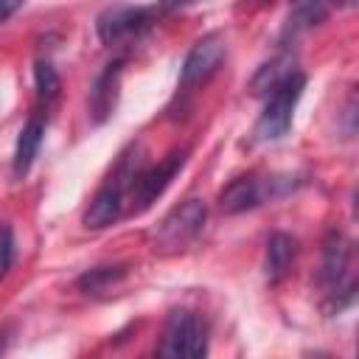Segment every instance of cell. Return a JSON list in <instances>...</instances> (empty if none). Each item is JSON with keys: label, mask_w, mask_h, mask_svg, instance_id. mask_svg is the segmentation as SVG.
<instances>
[{"label": "cell", "mask_w": 359, "mask_h": 359, "mask_svg": "<svg viewBox=\"0 0 359 359\" xmlns=\"http://www.w3.org/2000/svg\"><path fill=\"white\" fill-rule=\"evenodd\" d=\"M351 264V241L339 230H328L323 238V264L317 272V283L325 289V311H342L353 300V280L348 278Z\"/></svg>", "instance_id": "1"}, {"label": "cell", "mask_w": 359, "mask_h": 359, "mask_svg": "<svg viewBox=\"0 0 359 359\" xmlns=\"http://www.w3.org/2000/svg\"><path fill=\"white\" fill-rule=\"evenodd\" d=\"M303 87H306V76L300 70L289 73L272 93H266V104H264V112L258 115L255 126H252V140L255 143H269V140H280L289 126H292V115H294V107L303 95Z\"/></svg>", "instance_id": "2"}, {"label": "cell", "mask_w": 359, "mask_h": 359, "mask_svg": "<svg viewBox=\"0 0 359 359\" xmlns=\"http://www.w3.org/2000/svg\"><path fill=\"white\" fill-rule=\"evenodd\" d=\"M160 356L171 359H199L208 353V325L199 314L188 309H177L168 314L163 337L157 342Z\"/></svg>", "instance_id": "3"}, {"label": "cell", "mask_w": 359, "mask_h": 359, "mask_svg": "<svg viewBox=\"0 0 359 359\" xmlns=\"http://www.w3.org/2000/svg\"><path fill=\"white\" fill-rule=\"evenodd\" d=\"M208 219V208L202 199H185L174 210L165 213V219L154 230V252H177L185 244H191Z\"/></svg>", "instance_id": "4"}, {"label": "cell", "mask_w": 359, "mask_h": 359, "mask_svg": "<svg viewBox=\"0 0 359 359\" xmlns=\"http://www.w3.org/2000/svg\"><path fill=\"white\" fill-rule=\"evenodd\" d=\"M132 165H129V157H123L115 168V174L95 191L93 202L87 205L81 222L87 230H104L109 224H115L123 213V196H126V185L132 180Z\"/></svg>", "instance_id": "5"}, {"label": "cell", "mask_w": 359, "mask_h": 359, "mask_svg": "<svg viewBox=\"0 0 359 359\" xmlns=\"http://www.w3.org/2000/svg\"><path fill=\"white\" fill-rule=\"evenodd\" d=\"M224 53H227V45H224V36L219 31H210L205 36H199L194 42V48L188 50L185 62H182V70H180V90L182 93H191L194 87L205 84L216 70L219 65L224 62Z\"/></svg>", "instance_id": "6"}, {"label": "cell", "mask_w": 359, "mask_h": 359, "mask_svg": "<svg viewBox=\"0 0 359 359\" xmlns=\"http://www.w3.org/2000/svg\"><path fill=\"white\" fill-rule=\"evenodd\" d=\"M185 165V149H174L163 163L135 171L132 174V185H129V196H132V213H143L146 208H151V202H157V196H163V191L168 188V182L174 180V174Z\"/></svg>", "instance_id": "7"}, {"label": "cell", "mask_w": 359, "mask_h": 359, "mask_svg": "<svg viewBox=\"0 0 359 359\" xmlns=\"http://www.w3.org/2000/svg\"><path fill=\"white\" fill-rule=\"evenodd\" d=\"M157 8H143V6H115V8H107L95 28H98V36L101 42L107 45H118V42H126V39H137L140 34H146L154 22H157Z\"/></svg>", "instance_id": "8"}, {"label": "cell", "mask_w": 359, "mask_h": 359, "mask_svg": "<svg viewBox=\"0 0 359 359\" xmlns=\"http://www.w3.org/2000/svg\"><path fill=\"white\" fill-rule=\"evenodd\" d=\"M272 180H261L255 174H241L236 180H230L222 191H219V210L227 213V216H236V213H244V210H252L258 205L266 202V196L272 199Z\"/></svg>", "instance_id": "9"}, {"label": "cell", "mask_w": 359, "mask_h": 359, "mask_svg": "<svg viewBox=\"0 0 359 359\" xmlns=\"http://www.w3.org/2000/svg\"><path fill=\"white\" fill-rule=\"evenodd\" d=\"M121 73H123V59H115L101 70V76L93 84V90H90V115H93L95 123H104L115 112Z\"/></svg>", "instance_id": "10"}, {"label": "cell", "mask_w": 359, "mask_h": 359, "mask_svg": "<svg viewBox=\"0 0 359 359\" xmlns=\"http://www.w3.org/2000/svg\"><path fill=\"white\" fill-rule=\"evenodd\" d=\"M42 137H45V123H42V118H39V115L28 118V123L22 126V132H20V137H17V149H14V163H11L14 180H22V177L31 171V165H34V160H36V154H39Z\"/></svg>", "instance_id": "11"}, {"label": "cell", "mask_w": 359, "mask_h": 359, "mask_svg": "<svg viewBox=\"0 0 359 359\" xmlns=\"http://www.w3.org/2000/svg\"><path fill=\"white\" fill-rule=\"evenodd\" d=\"M294 255H297V241L289 233H272L269 241H266V258H264L266 278L272 283H278L289 272Z\"/></svg>", "instance_id": "12"}, {"label": "cell", "mask_w": 359, "mask_h": 359, "mask_svg": "<svg viewBox=\"0 0 359 359\" xmlns=\"http://www.w3.org/2000/svg\"><path fill=\"white\" fill-rule=\"evenodd\" d=\"M289 73H294V59H292V56H275L272 62L261 65V70H258V73L252 76V81H250L252 95H266V93H272Z\"/></svg>", "instance_id": "13"}, {"label": "cell", "mask_w": 359, "mask_h": 359, "mask_svg": "<svg viewBox=\"0 0 359 359\" xmlns=\"http://www.w3.org/2000/svg\"><path fill=\"white\" fill-rule=\"evenodd\" d=\"M123 278H126V266H95V269H87V272L76 280V286H79L84 294L98 297V294L109 292L115 283H121Z\"/></svg>", "instance_id": "14"}, {"label": "cell", "mask_w": 359, "mask_h": 359, "mask_svg": "<svg viewBox=\"0 0 359 359\" xmlns=\"http://www.w3.org/2000/svg\"><path fill=\"white\" fill-rule=\"evenodd\" d=\"M34 81H36V95H39L42 104L56 101V95L62 90V79H59L56 67L48 59H36V65H34Z\"/></svg>", "instance_id": "15"}, {"label": "cell", "mask_w": 359, "mask_h": 359, "mask_svg": "<svg viewBox=\"0 0 359 359\" xmlns=\"http://www.w3.org/2000/svg\"><path fill=\"white\" fill-rule=\"evenodd\" d=\"M14 264V230L8 222H0V280L8 275Z\"/></svg>", "instance_id": "16"}, {"label": "cell", "mask_w": 359, "mask_h": 359, "mask_svg": "<svg viewBox=\"0 0 359 359\" xmlns=\"http://www.w3.org/2000/svg\"><path fill=\"white\" fill-rule=\"evenodd\" d=\"M297 14H294V22H303V25H311V22H320L325 17V8H323V0H292Z\"/></svg>", "instance_id": "17"}, {"label": "cell", "mask_w": 359, "mask_h": 359, "mask_svg": "<svg viewBox=\"0 0 359 359\" xmlns=\"http://www.w3.org/2000/svg\"><path fill=\"white\" fill-rule=\"evenodd\" d=\"M191 3H196V0H160L154 8H157V14H168V11L185 8V6H191Z\"/></svg>", "instance_id": "18"}, {"label": "cell", "mask_w": 359, "mask_h": 359, "mask_svg": "<svg viewBox=\"0 0 359 359\" xmlns=\"http://www.w3.org/2000/svg\"><path fill=\"white\" fill-rule=\"evenodd\" d=\"M22 3H25V0H0V22H6Z\"/></svg>", "instance_id": "19"}, {"label": "cell", "mask_w": 359, "mask_h": 359, "mask_svg": "<svg viewBox=\"0 0 359 359\" xmlns=\"http://www.w3.org/2000/svg\"><path fill=\"white\" fill-rule=\"evenodd\" d=\"M339 3H345V6H353V3H356V0H339Z\"/></svg>", "instance_id": "20"}]
</instances>
